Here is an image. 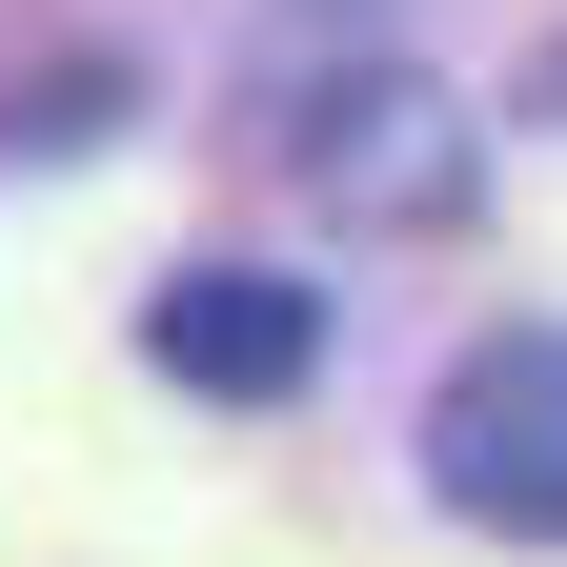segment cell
<instances>
[{"label":"cell","mask_w":567,"mask_h":567,"mask_svg":"<svg viewBox=\"0 0 567 567\" xmlns=\"http://www.w3.org/2000/svg\"><path fill=\"white\" fill-rule=\"evenodd\" d=\"M425 486L507 547H567V324H486L425 385Z\"/></svg>","instance_id":"obj_1"},{"label":"cell","mask_w":567,"mask_h":567,"mask_svg":"<svg viewBox=\"0 0 567 567\" xmlns=\"http://www.w3.org/2000/svg\"><path fill=\"white\" fill-rule=\"evenodd\" d=\"M142 365H163L183 405H284V385L324 365V305L284 264H183L163 305H142Z\"/></svg>","instance_id":"obj_2"},{"label":"cell","mask_w":567,"mask_h":567,"mask_svg":"<svg viewBox=\"0 0 567 567\" xmlns=\"http://www.w3.org/2000/svg\"><path fill=\"white\" fill-rule=\"evenodd\" d=\"M305 163H324V203L425 224V203H446V102H425V82H365V102H324V122H305Z\"/></svg>","instance_id":"obj_3"},{"label":"cell","mask_w":567,"mask_h":567,"mask_svg":"<svg viewBox=\"0 0 567 567\" xmlns=\"http://www.w3.org/2000/svg\"><path fill=\"white\" fill-rule=\"evenodd\" d=\"M547 102H567V41H547Z\"/></svg>","instance_id":"obj_4"}]
</instances>
